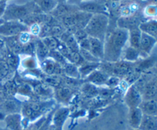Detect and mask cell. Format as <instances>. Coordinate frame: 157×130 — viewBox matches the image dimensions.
Wrapping results in <instances>:
<instances>
[{
  "label": "cell",
  "instance_id": "4fadbf2b",
  "mask_svg": "<svg viewBox=\"0 0 157 130\" xmlns=\"http://www.w3.org/2000/svg\"><path fill=\"white\" fill-rule=\"evenodd\" d=\"M144 115L157 117V100H143L139 106Z\"/></svg>",
  "mask_w": 157,
  "mask_h": 130
},
{
  "label": "cell",
  "instance_id": "7a4b0ae2",
  "mask_svg": "<svg viewBox=\"0 0 157 130\" xmlns=\"http://www.w3.org/2000/svg\"><path fill=\"white\" fill-rule=\"evenodd\" d=\"M36 13H42V12L33 1L28 2L24 5L12 3L6 6L2 18L4 21H23L30 15Z\"/></svg>",
  "mask_w": 157,
  "mask_h": 130
},
{
  "label": "cell",
  "instance_id": "8992f818",
  "mask_svg": "<svg viewBox=\"0 0 157 130\" xmlns=\"http://www.w3.org/2000/svg\"><path fill=\"white\" fill-rule=\"evenodd\" d=\"M125 103L130 109L137 108L140 106L143 102V96L140 91L138 89L136 85H133L127 90L125 95Z\"/></svg>",
  "mask_w": 157,
  "mask_h": 130
},
{
  "label": "cell",
  "instance_id": "1f68e13d",
  "mask_svg": "<svg viewBox=\"0 0 157 130\" xmlns=\"http://www.w3.org/2000/svg\"><path fill=\"white\" fill-rule=\"evenodd\" d=\"M0 130H6V129H2V128L0 127Z\"/></svg>",
  "mask_w": 157,
  "mask_h": 130
},
{
  "label": "cell",
  "instance_id": "277c9868",
  "mask_svg": "<svg viewBox=\"0 0 157 130\" xmlns=\"http://www.w3.org/2000/svg\"><path fill=\"white\" fill-rule=\"evenodd\" d=\"M78 7L82 12L91 15L104 14L109 15L108 5L105 0H87L78 4Z\"/></svg>",
  "mask_w": 157,
  "mask_h": 130
},
{
  "label": "cell",
  "instance_id": "ba28073f",
  "mask_svg": "<svg viewBox=\"0 0 157 130\" xmlns=\"http://www.w3.org/2000/svg\"><path fill=\"white\" fill-rule=\"evenodd\" d=\"M89 52L92 54V55L98 59H102L104 57V43L100 39L93 37L89 36Z\"/></svg>",
  "mask_w": 157,
  "mask_h": 130
},
{
  "label": "cell",
  "instance_id": "836d02e7",
  "mask_svg": "<svg viewBox=\"0 0 157 130\" xmlns=\"http://www.w3.org/2000/svg\"><path fill=\"white\" fill-rule=\"evenodd\" d=\"M156 100H157V99H156Z\"/></svg>",
  "mask_w": 157,
  "mask_h": 130
},
{
  "label": "cell",
  "instance_id": "30bf717a",
  "mask_svg": "<svg viewBox=\"0 0 157 130\" xmlns=\"http://www.w3.org/2000/svg\"><path fill=\"white\" fill-rule=\"evenodd\" d=\"M69 115V110L66 108H61L58 109L54 115L52 122H53V130H62L63 125L67 120Z\"/></svg>",
  "mask_w": 157,
  "mask_h": 130
},
{
  "label": "cell",
  "instance_id": "9a60e30c",
  "mask_svg": "<svg viewBox=\"0 0 157 130\" xmlns=\"http://www.w3.org/2000/svg\"><path fill=\"white\" fill-rule=\"evenodd\" d=\"M144 2L146 6L143 9V15L146 20H149V18L153 19V18L157 16V2L153 0H148Z\"/></svg>",
  "mask_w": 157,
  "mask_h": 130
},
{
  "label": "cell",
  "instance_id": "5bb4252c",
  "mask_svg": "<svg viewBox=\"0 0 157 130\" xmlns=\"http://www.w3.org/2000/svg\"><path fill=\"white\" fill-rule=\"evenodd\" d=\"M140 29L143 32L149 34L157 40V20L149 19L140 25Z\"/></svg>",
  "mask_w": 157,
  "mask_h": 130
},
{
  "label": "cell",
  "instance_id": "ffe728a7",
  "mask_svg": "<svg viewBox=\"0 0 157 130\" xmlns=\"http://www.w3.org/2000/svg\"><path fill=\"white\" fill-rule=\"evenodd\" d=\"M108 80V77L106 73L100 71H94L90 74L88 77V81L97 85H101L106 83Z\"/></svg>",
  "mask_w": 157,
  "mask_h": 130
},
{
  "label": "cell",
  "instance_id": "d4e9b609",
  "mask_svg": "<svg viewBox=\"0 0 157 130\" xmlns=\"http://www.w3.org/2000/svg\"><path fill=\"white\" fill-rule=\"evenodd\" d=\"M57 96H58V99H59L60 100H61V101L66 102L70 99L71 92L68 89L62 88V89H60L58 91Z\"/></svg>",
  "mask_w": 157,
  "mask_h": 130
},
{
  "label": "cell",
  "instance_id": "8fae6325",
  "mask_svg": "<svg viewBox=\"0 0 157 130\" xmlns=\"http://www.w3.org/2000/svg\"><path fill=\"white\" fill-rule=\"evenodd\" d=\"M6 127L10 130H23L21 116L18 113L9 114L5 118Z\"/></svg>",
  "mask_w": 157,
  "mask_h": 130
},
{
  "label": "cell",
  "instance_id": "d6a6232c",
  "mask_svg": "<svg viewBox=\"0 0 157 130\" xmlns=\"http://www.w3.org/2000/svg\"><path fill=\"white\" fill-rule=\"evenodd\" d=\"M135 130H139V129H135Z\"/></svg>",
  "mask_w": 157,
  "mask_h": 130
},
{
  "label": "cell",
  "instance_id": "e0dca14e",
  "mask_svg": "<svg viewBox=\"0 0 157 130\" xmlns=\"http://www.w3.org/2000/svg\"><path fill=\"white\" fill-rule=\"evenodd\" d=\"M156 62L157 57L155 56V55L148 57V58L145 59H142V61L139 62L137 66L135 67V70H136V72H139V73L140 72H145V71L153 67L156 65Z\"/></svg>",
  "mask_w": 157,
  "mask_h": 130
},
{
  "label": "cell",
  "instance_id": "7c38bea8",
  "mask_svg": "<svg viewBox=\"0 0 157 130\" xmlns=\"http://www.w3.org/2000/svg\"><path fill=\"white\" fill-rule=\"evenodd\" d=\"M144 113L140 107L130 109L129 112V124L133 130L139 129L140 126L142 122Z\"/></svg>",
  "mask_w": 157,
  "mask_h": 130
},
{
  "label": "cell",
  "instance_id": "5b68a950",
  "mask_svg": "<svg viewBox=\"0 0 157 130\" xmlns=\"http://www.w3.org/2000/svg\"><path fill=\"white\" fill-rule=\"evenodd\" d=\"M29 26L21 21H4L0 25V35L6 37L17 36L21 32H28Z\"/></svg>",
  "mask_w": 157,
  "mask_h": 130
},
{
  "label": "cell",
  "instance_id": "9c48e42d",
  "mask_svg": "<svg viewBox=\"0 0 157 130\" xmlns=\"http://www.w3.org/2000/svg\"><path fill=\"white\" fill-rule=\"evenodd\" d=\"M133 64L130 62H120L114 63L113 66H110L112 72L117 75H127L133 72Z\"/></svg>",
  "mask_w": 157,
  "mask_h": 130
},
{
  "label": "cell",
  "instance_id": "52a82bcc",
  "mask_svg": "<svg viewBox=\"0 0 157 130\" xmlns=\"http://www.w3.org/2000/svg\"><path fill=\"white\" fill-rule=\"evenodd\" d=\"M157 43V40L154 37L151 36L149 34L143 32L141 34L140 43V51L141 53L150 55L151 51Z\"/></svg>",
  "mask_w": 157,
  "mask_h": 130
},
{
  "label": "cell",
  "instance_id": "f546056e",
  "mask_svg": "<svg viewBox=\"0 0 157 130\" xmlns=\"http://www.w3.org/2000/svg\"><path fill=\"white\" fill-rule=\"evenodd\" d=\"M3 22H4V20H3L2 18H0V25L2 24Z\"/></svg>",
  "mask_w": 157,
  "mask_h": 130
},
{
  "label": "cell",
  "instance_id": "7402d4cb",
  "mask_svg": "<svg viewBox=\"0 0 157 130\" xmlns=\"http://www.w3.org/2000/svg\"><path fill=\"white\" fill-rule=\"evenodd\" d=\"M98 64H97V63H91L90 64L84 65L82 67H81L79 69V72L82 75H87L89 74L92 73L94 71H95V69L98 68Z\"/></svg>",
  "mask_w": 157,
  "mask_h": 130
},
{
  "label": "cell",
  "instance_id": "3957f363",
  "mask_svg": "<svg viewBox=\"0 0 157 130\" xmlns=\"http://www.w3.org/2000/svg\"><path fill=\"white\" fill-rule=\"evenodd\" d=\"M109 15L104 14L92 15L90 20L84 28L87 35L104 42L109 28Z\"/></svg>",
  "mask_w": 157,
  "mask_h": 130
},
{
  "label": "cell",
  "instance_id": "cb8c5ba5",
  "mask_svg": "<svg viewBox=\"0 0 157 130\" xmlns=\"http://www.w3.org/2000/svg\"><path fill=\"white\" fill-rule=\"evenodd\" d=\"M43 66H44V69L46 72H48V73H54V72H56L57 69H58V66H57L56 63L53 61H51V60H48V61H45L43 64Z\"/></svg>",
  "mask_w": 157,
  "mask_h": 130
},
{
  "label": "cell",
  "instance_id": "44dd1931",
  "mask_svg": "<svg viewBox=\"0 0 157 130\" xmlns=\"http://www.w3.org/2000/svg\"><path fill=\"white\" fill-rule=\"evenodd\" d=\"M140 54L141 52L139 49L130 46V47L126 49L125 54H124V59L127 62L136 61L140 55Z\"/></svg>",
  "mask_w": 157,
  "mask_h": 130
},
{
  "label": "cell",
  "instance_id": "d6986e66",
  "mask_svg": "<svg viewBox=\"0 0 157 130\" xmlns=\"http://www.w3.org/2000/svg\"><path fill=\"white\" fill-rule=\"evenodd\" d=\"M139 130H157V117L144 115Z\"/></svg>",
  "mask_w": 157,
  "mask_h": 130
},
{
  "label": "cell",
  "instance_id": "83f0119b",
  "mask_svg": "<svg viewBox=\"0 0 157 130\" xmlns=\"http://www.w3.org/2000/svg\"><path fill=\"white\" fill-rule=\"evenodd\" d=\"M67 2L69 4H71V5H75V6H78V4H80L81 2L84 1H87V0H67Z\"/></svg>",
  "mask_w": 157,
  "mask_h": 130
},
{
  "label": "cell",
  "instance_id": "484cf974",
  "mask_svg": "<svg viewBox=\"0 0 157 130\" xmlns=\"http://www.w3.org/2000/svg\"><path fill=\"white\" fill-rule=\"evenodd\" d=\"M9 73V65L4 61H0V79H3Z\"/></svg>",
  "mask_w": 157,
  "mask_h": 130
},
{
  "label": "cell",
  "instance_id": "f1b7e54d",
  "mask_svg": "<svg viewBox=\"0 0 157 130\" xmlns=\"http://www.w3.org/2000/svg\"><path fill=\"white\" fill-rule=\"evenodd\" d=\"M120 1H121V0H108L107 2H110V3H113V4H117V3L119 2Z\"/></svg>",
  "mask_w": 157,
  "mask_h": 130
},
{
  "label": "cell",
  "instance_id": "2e32d148",
  "mask_svg": "<svg viewBox=\"0 0 157 130\" xmlns=\"http://www.w3.org/2000/svg\"><path fill=\"white\" fill-rule=\"evenodd\" d=\"M41 11L44 13L52 12V11L57 7L58 2L57 0H32Z\"/></svg>",
  "mask_w": 157,
  "mask_h": 130
},
{
  "label": "cell",
  "instance_id": "603a6c76",
  "mask_svg": "<svg viewBox=\"0 0 157 130\" xmlns=\"http://www.w3.org/2000/svg\"><path fill=\"white\" fill-rule=\"evenodd\" d=\"M43 43L45 45L48 49H55L58 48L59 43L55 37H46L43 39Z\"/></svg>",
  "mask_w": 157,
  "mask_h": 130
},
{
  "label": "cell",
  "instance_id": "ac0fdd59",
  "mask_svg": "<svg viewBox=\"0 0 157 130\" xmlns=\"http://www.w3.org/2000/svg\"><path fill=\"white\" fill-rule=\"evenodd\" d=\"M129 32V41L130 46L135 49H140V43L141 34L142 31L140 27H135L128 30ZM140 50V49H139Z\"/></svg>",
  "mask_w": 157,
  "mask_h": 130
},
{
  "label": "cell",
  "instance_id": "4dcf8cb0",
  "mask_svg": "<svg viewBox=\"0 0 157 130\" xmlns=\"http://www.w3.org/2000/svg\"><path fill=\"white\" fill-rule=\"evenodd\" d=\"M137 1H140V2H146V1H148V0H137Z\"/></svg>",
  "mask_w": 157,
  "mask_h": 130
},
{
  "label": "cell",
  "instance_id": "6da1fadb",
  "mask_svg": "<svg viewBox=\"0 0 157 130\" xmlns=\"http://www.w3.org/2000/svg\"><path fill=\"white\" fill-rule=\"evenodd\" d=\"M128 40L129 32L127 29L121 28L108 29L104 40V59L110 62L117 61Z\"/></svg>",
  "mask_w": 157,
  "mask_h": 130
},
{
  "label": "cell",
  "instance_id": "4316f807",
  "mask_svg": "<svg viewBox=\"0 0 157 130\" xmlns=\"http://www.w3.org/2000/svg\"><path fill=\"white\" fill-rule=\"evenodd\" d=\"M6 2L7 1H5V0H0V18L2 17L3 15H4L6 6H7Z\"/></svg>",
  "mask_w": 157,
  "mask_h": 130
}]
</instances>
